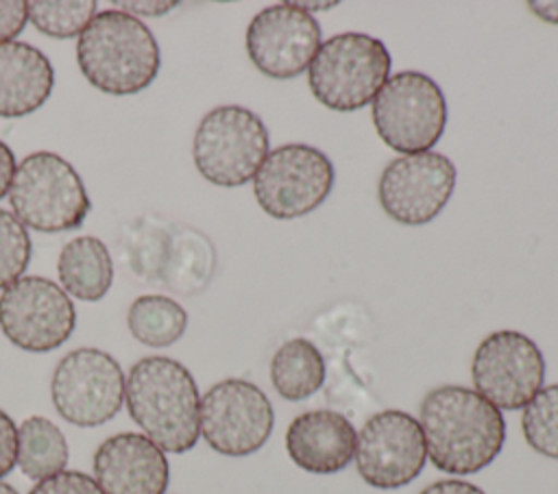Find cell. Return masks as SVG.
<instances>
[{
  "label": "cell",
  "mask_w": 558,
  "mask_h": 494,
  "mask_svg": "<svg viewBox=\"0 0 558 494\" xmlns=\"http://www.w3.org/2000/svg\"><path fill=\"white\" fill-rule=\"evenodd\" d=\"M418 424L429 461L447 474H473L493 464L506 442L501 409L462 385L425 394Z\"/></svg>",
  "instance_id": "cell-1"
},
{
  "label": "cell",
  "mask_w": 558,
  "mask_h": 494,
  "mask_svg": "<svg viewBox=\"0 0 558 494\" xmlns=\"http://www.w3.org/2000/svg\"><path fill=\"white\" fill-rule=\"evenodd\" d=\"M124 405L163 453H187L196 446L201 396L192 372L177 359L153 355L135 361L126 374Z\"/></svg>",
  "instance_id": "cell-2"
},
{
  "label": "cell",
  "mask_w": 558,
  "mask_h": 494,
  "mask_svg": "<svg viewBox=\"0 0 558 494\" xmlns=\"http://www.w3.org/2000/svg\"><path fill=\"white\" fill-rule=\"evenodd\" d=\"M76 63L92 87L109 96H131L157 78L161 54L140 17L111 7L98 11L78 35Z\"/></svg>",
  "instance_id": "cell-3"
},
{
  "label": "cell",
  "mask_w": 558,
  "mask_h": 494,
  "mask_svg": "<svg viewBox=\"0 0 558 494\" xmlns=\"http://www.w3.org/2000/svg\"><path fill=\"white\" fill-rule=\"evenodd\" d=\"M392 57L381 39L340 33L320 44L307 67L314 98L331 111H357L373 102L388 81Z\"/></svg>",
  "instance_id": "cell-4"
},
{
  "label": "cell",
  "mask_w": 558,
  "mask_h": 494,
  "mask_svg": "<svg viewBox=\"0 0 558 494\" xmlns=\"http://www.w3.org/2000/svg\"><path fill=\"white\" fill-rule=\"evenodd\" d=\"M7 196L13 215L39 233L76 229L92 209L74 165L50 150H37L17 163Z\"/></svg>",
  "instance_id": "cell-5"
},
{
  "label": "cell",
  "mask_w": 558,
  "mask_h": 494,
  "mask_svg": "<svg viewBox=\"0 0 558 494\" xmlns=\"http://www.w3.org/2000/svg\"><path fill=\"white\" fill-rule=\"evenodd\" d=\"M268 152L266 124L257 113L238 104H222L205 113L192 141L196 170L218 187L248 183Z\"/></svg>",
  "instance_id": "cell-6"
},
{
  "label": "cell",
  "mask_w": 558,
  "mask_h": 494,
  "mask_svg": "<svg viewBox=\"0 0 558 494\" xmlns=\"http://www.w3.org/2000/svg\"><path fill=\"white\" fill-rule=\"evenodd\" d=\"M371 104L379 139L401 155L432 150L445 133V94L423 72L405 70L388 76Z\"/></svg>",
  "instance_id": "cell-7"
},
{
  "label": "cell",
  "mask_w": 558,
  "mask_h": 494,
  "mask_svg": "<svg viewBox=\"0 0 558 494\" xmlns=\"http://www.w3.org/2000/svg\"><path fill=\"white\" fill-rule=\"evenodd\" d=\"M126 376L120 363L100 348H76L59 359L50 379L57 413L74 427H100L124 405Z\"/></svg>",
  "instance_id": "cell-8"
},
{
  "label": "cell",
  "mask_w": 558,
  "mask_h": 494,
  "mask_svg": "<svg viewBox=\"0 0 558 494\" xmlns=\"http://www.w3.org/2000/svg\"><path fill=\"white\" fill-rule=\"evenodd\" d=\"M329 157L307 144H286L270 150L253 176V194L264 213L294 220L318 209L333 187Z\"/></svg>",
  "instance_id": "cell-9"
},
{
  "label": "cell",
  "mask_w": 558,
  "mask_h": 494,
  "mask_svg": "<svg viewBox=\"0 0 558 494\" xmlns=\"http://www.w3.org/2000/svg\"><path fill=\"white\" fill-rule=\"evenodd\" d=\"M268 396L246 379H225L201 396L198 429L220 455L244 457L259 450L272 433Z\"/></svg>",
  "instance_id": "cell-10"
},
{
  "label": "cell",
  "mask_w": 558,
  "mask_h": 494,
  "mask_svg": "<svg viewBox=\"0 0 558 494\" xmlns=\"http://www.w3.org/2000/svg\"><path fill=\"white\" fill-rule=\"evenodd\" d=\"M74 326V302L46 276H20L0 294V331L26 353L59 348Z\"/></svg>",
  "instance_id": "cell-11"
},
{
  "label": "cell",
  "mask_w": 558,
  "mask_h": 494,
  "mask_svg": "<svg viewBox=\"0 0 558 494\" xmlns=\"http://www.w3.org/2000/svg\"><path fill=\"white\" fill-rule=\"evenodd\" d=\"M475 392L497 409H523L545 381L541 348L519 331H495L480 342L471 363Z\"/></svg>",
  "instance_id": "cell-12"
},
{
  "label": "cell",
  "mask_w": 558,
  "mask_h": 494,
  "mask_svg": "<svg viewBox=\"0 0 558 494\" xmlns=\"http://www.w3.org/2000/svg\"><path fill=\"white\" fill-rule=\"evenodd\" d=\"M353 459L357 474L371 487L408 485L421 474L427 459L418 420L399 409L377 411L360 429Z\"/></svg>",
  "instance_id": "cell-13"
},
{
  "label": "cell",
  "mask_w": 558,
  "mask_h": 494,
  "mask_svg": "<svg viewBox=\"0 0 558 494\" xmlns=\"http://www.w3.org/2000/svg\"><path fill=\"white\" fill-rule=\"evenodd\" d=\"M456 187V165L449 157L425 150L392 159L377 183L386 215L399 224L432 222L449 202Z\"/></svg>",
  "instance_id": "cell-14"
},
{
  "label": "cell",
  "mask_w": 558,
  "mask_h": 494,
  "mask_svg": "<svg viewBox=\"0 0 558 494\" xmlns=\"http://www.w3.org/2000/svg\"><path fill=\"white\" fill-rule=\"evenodd\" d=\"M320 24L296 2L262 9L246 28V52L268 78L288 81L310 67L320 48Z\"/></svg>",
  "instance_id": "cell-15"
},
{
  "label": "cell",
  "mask_w": 558,
  "mask_h": 494,
  "mask_svg": "<svg viewBox=\"0 0 558 494\" xmlns=\"http://www.w3.org/2000/svg\"><path fill=\"white\" fill-rule=\"evenodd\" d=\"M94 479L105 494H163L170 479L166 453L144 433H116L94 453Z\"/></svg>",
  "instance_id": "cell-16"
},
{
  "label": "cell",
  "mask_w": 558,
  "mask_h": 494,
  "mask_svg": "<svg viewBox=\"0 0 558 494\" xmlns=\"http://www.w3.org/2000/svg\"><path fill=\"white\" fill-rule=\"evenodd\" d=\"M357 433L347 416L333 409L299 413L286 431L288 457L305 472L333 474L355 455Z\"/></svg>",
  "instance_id": "cell-17"
},
{
  "label": "cell",
  "mask_w": 558,
  "mask_h": 494,
  "mask_svg": "<svg viewBox=\"0 0 558 494\" xmlns=\"http://www.w3.org/2000/svg\"><path fill=\"white\" fill-rule=\"evenodd\" d=\"M54 70L48 57L26 41L0 44V118H24L52 94Z\"/></svg>",
  "instance_id": "cell-18"
},
{
  "label": "cell",
  "mask_w": 558,
  "mask_h": 494,
  "mask_svg": "<svg viewBox=\"0 0 558 494\" xmlns=\"http://www.w3.org/2000/svg\"><path fill=\"white\" fill-rule=\"evenodd\" d=\"M57 274L68 296L85 302L100 300L113 283V263L105 242L94 235L70 239L59 252Z\"/></svg>",
  "instance_id": "cell-19"
},
{
  "label": "cell",
  "mask_w": 558,
  "mask_h": 494,
  "mask_svg": "<svg viewBox=\"0 0 558 494\" xmlns=\"http://www.w3.org/2000/svg\"><path fill=\"white\" fill-rule=\"evenodd\" d=\"M270 383L286 400H305L325 383L323 353L305 337L283 342L270 359Z\"/></svg>",
  "instance_id": "cell-20"
},
{
  "label": "cell",
  "mask_w": 558,
  "mask_h": 494,
  "mask_svg": "<svg viewBox=\"0 0 558 494\" xmlns=\"http://www.w3.org/2000/svg\"><path fill=\"white\" fill-rule=\"evenodd\" d=\"M70 448L63 431L46 416H28L17 427L20 472L33 481L48 479L65 470Z\"/></svg>",
  "instance_id": "cell-21"
},
{
  "label": "cell",
  "mask_w": 558,
  "mask_h": 494,
  "mask_svg": "<svg viewBox=\"0 0 558 494\" xmlns=\"http://www.w3.org/2000/svg\"><path fill=\"white\" fill-rule=\"evenodd\" d=\"M126 326L140 344L150 348H166L179 342L185 333L187 313L170 296L144 294L131 302Z\"/></svg>",
  "instance_id": "cell-22"
},
{
  "label": "cell",
  "mask_w": 558,
  "mask_h": 494,
  "mask_svg": "<svg viewBox=\"0 0 558 494\" xmlns=\"http://www.w3.org/2000/svg\"><path fill=\"white\" fill-rule=\"evenodd\" d=\"M211 268H214V250L203 235L194 231H185L181 235L170 237L161 279L174 292L179 294L198 292L211 276Z\"/></svg>",
  "instance_id": "cell-23"
},
{
  "label": "cell",
  "mask_w": 558,
  "mask_h": 494,
  "mask_svg": "<svg viewBox=\"0 0 558 494\" xmlns=\"http://www.w3.org/2000/svg\"><path fill=\"white\" fill-rule=\"evenodd\" d=\"M26 4L33 26L52 39L78 37L96 15L94 0H33Z\"/></svg>",
  "instance_id": "cell-24"
},
{
  "label": "cell",
  "mask_w": 558,
  "mask_h": 494,
  "mask_svg": "<svg viewBox=\"0 0 558 494\" xmlns=\"http://www.w3.org/2000/svg\"><path fill=\"white\" fill-rule=\"evenodd\" d=\"M521 431L536 453L558 459V383L541 387L523 407Z\"/></svg>",
  "instance_id": "cell-25"
},
{
  "label": "cell",
  "mask_w": 558,
  "mask_h": 494,
  "mask_svg": "<svg viewBox=\"0 0 558 494\" xmlns=\"http://www.w3.org/2000/svg\"><path fill=\"white\" fill-rule=\"evenodd\" d=\"M31 261V237L26 226L0 209V289L15 283Z\"/></svg>",
  "instance_id": "cell-26"
},
{
  "label": "cell",
  "mask_w": 558,
  "mask_h": 494,
  "mask_svg": "<svg viewBox=\"0 0 558 494\" xmlns=\"http://www.w3.org/2000/svg\"><path fill=\"white\" fill-rule=\"evenodd\" d=\"M28 494H105L94 477L81 470H61L37 481Z\"/></svg>",
  "instance_id": "cell-27"
},
{
  "label": "cell",
  "mask_w": 558,
  "mask_h": 494,
  "mask_svg": "<svg viewBox=\"0 0 558 494\" xmlns=\"http://www.w3.org/2000/svg\"><path fill=\"white\" fill-rule=\"evenodd\" d=\"M28 22V4L24 0H0V44L13 41Z\"/></svg>",
  "instance_id": "cell-28"
},
{
  "label": "cell",
  "mask_w": 558,
  "mask_h": 494,
  "mask_svg": "<svg viewBox=\"0 0 558 494\" xmlns=\"http://www.w3.org/2000/svg\"><path fill=\"white\" fill-rule=\"evenodd\" d=\"M17 461V427L7 411L0 409V479L7 477Z\"/></svg>",
  "instance_id": "cell-29"
},
{
  "label": "cell",
  "mask_w": 558,
  "mask_h": 494,
  "mask_svg": "<svg viewBox=\"0 0 558 494\" xmlns=\"http://www.w3.org/2000/svg\"><path fill=\"white\" fill-rule=\"evenodd\" d=\"M179 2L177 0H116L113 9L124 11L133 17L144 15V17H157V15H166L170 13Z\"/></svg>",
  "instance_id": "cell-30"
},
{
  "label": "cell",
  "mask_w": 558,
  "mask_h": 494,
  "mask_svg": "<svg viewBox=\"0 0 558 494\" xmlns=\"http://www.w3.org/2000/svg\"><path fill=\"white\" fill-rule=\"evenodd\" d=\"M418 494H486V492L462 479H442L423 487Z\"/></svg>",
  "instance_id": "cell-31"
},
{
  "label": "cell",
  "mask_w": 558,
  "mask_h": 494,
  "mask_svg": "<svg viewBox=\"0 0 558 494\" xmlns=\"http://www.w3.org/2000/svg\"><path fill=\"white\" fill-rule=\"evenodd\" d=\"M15 168H17V163H15L13 150L0 139V200L9 194Z\"/></svg>",
  "instance_id": "cell-32"
},
{
  "label": "cell",
  "mask_w": 558,
  "mask_h": 494,
  "mask_svg": "<svg viewBox=\"0 0 558 494\" xmlns=\"http://www.w3.org/2000/svg\"><path fill=\"white\" fill-rule=\"evenodd\" d=\"M527 9L543 22L558 24V0H532L527 2Z\"/></svg>",
  "instance_id": "cell-33"
},
{
  "label": "cell",
  "mask_w": 558,
  "mask_h": 494,
  "mask_svg": "<svg viewBox=\"0 0 558 494\" xmlns=\"http://www.w3.org/2000/svg\"><path fill=\"white\" fill-rule=\"evenodd\" d=\"M0 494H17V490L4 481H0Z\"/></svg>",
  "instance_id": "cell-34"
}]
</instances>
